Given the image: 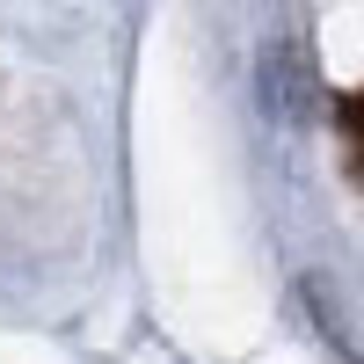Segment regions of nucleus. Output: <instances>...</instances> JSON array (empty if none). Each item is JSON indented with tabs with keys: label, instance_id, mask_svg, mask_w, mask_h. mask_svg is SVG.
Masks as SVG:
<instances>
[{
	"label": "nucleus",
	"instance_id": "1",
	"mask_svg": "<svg viewBox=\"0 0 364 364\" xmlns=\"http://www.w3.org/2000/svg\"><path fill=\"white\" fill-rule=\"evenodd\" d=\"M336 124H343V146H350V175L364 182V87H350L336 102Z\"/></svg>",
	"mask_w": 364,
	"mask_h": 364
}]
</instances>
